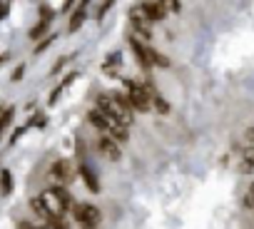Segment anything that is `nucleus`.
Wrapping results in <instances>:
<instances>
[{"instance_id": "1", "label": "nucleus", "mask_w": 254, "mask_h": 229, "mask_svg": "<svg viewBox=\"0 0 254 229\" xmlns=\"http://www.w3.org/2000/svg\"><path fill=\"white\" fill-rule=\"evenodd\" d=\"M97 110H102L107 117L117 120V122L125 125V127H130V125L135 122V112H132V107L127 105L125 95H120V92H112V95H97Z\"/></svg>"}, {"instance_id": "2", "label": "nucleus", "mask_w": 254, "mask_h": 229, "mask_svg": "<svg viewBox=\"0 0 254 229\" xmlns=\"http://www.w3.org/2000/svg\"><path fill=\"white\" fill-rule=\"evenodd\" d=\"M125 87H127V95H125V100H127V105L132 107V112L137 110V112H150L152 110V92H155V87L150 85V82H137V80H130V77H125Z\"/></svg>"}, {"instance_id": "3", "label": "nucleus", "mask_w": 254, "mask_h": 229, "mask_svg": "<svg viewBox=\"0 0 254 229\" xmlns=\"http://www.w3.org/2000/svg\"><path fill=\"white\" fill-rule=\"evenodd\" d=\"M72 214H75L77 224H82L85 229H95L102 219V214L95 204H72Z\"/></svg>"}, {"instance_id": "4", "label": "nucleus", "mask_w": 254, "mask_h": 229, "mask_svg": "<svg viewBox=\"0 0 254 229\" xmlns=\"http://www.w3.org/2000/svg\"><path fill=\"white\" fill-rule=\"evenodd\" d=\"M72 177H75V167H72L70 160H55L50 165V179H55L60 187L63 184H70Z\"/></svg>"}, {"instance_id": "5", "label": "nucleus", "mask_w": 254, "mask_h": 229, "mask_svg": "<svg viewBox=\"0 0 254 229\" xmlns=\"http://www.w3.org/2000/svg\"><path fill=\"white\" fill-rule=\"evenodd\" d=\"M97 152L105 157V160H110V162H117V160H122V150H120V142L117 140H112L110 135H100L97 137Z\"/></svg>"}, {"instance_id": "6", "label": "nucleus", "mask_w": 254, "mask_h": 229, "mask_svg": "<svg viewBox=\"0 0 254 229\" xmlns=\"http://www.w3.org/2000/svg\"><path fill=\"white\" fill-rule=\"evenodd\" d=\"M130 20H132V28L137 30V35H140V38H145V40H150V38H152V28H150L152 23L147 20V15L142 13V8H140V5L130 10Z\"/></svg>"}, {"instance_id": "7", "label": "nucleus", "mask_w": 254, "mask_h": 229, "mask_svg": "<svg viewBox=\"0 0 254 229\" xmlns=\"http://www.w3.org/2000/svg\"><path fill=\"white\" fill-rule=\"evenodd\" d=\"M40 199H43L45 209L50 212V217H63V214L67 212L65 202L60 199V194H58L55 189H48V192H43V194H40Z\"/></svg>"}, {"instance_id": "8", "label": "nucleus", "mask_w": 254, "mask_h": 229, "mask_svg": "<svg viewBox=\"0 0 254 229\" xmlns=\"http://www.w3.org/2000/svg\"><path fill=\"white\" fill-rule=\"evenodd\" d=\"M140 8H142V13L147 15V20H150V23H162V20H165V15H167V10L157 3V0H147V3H142Z\"/></svg>"}, {"instance_id": "9", "label": "nucleus", "mask_w": 254, "mask_h": 229, "mask_svg": "<svg viewBox=\"0 0 254 229\" xmlns=\"http://www.w3.org/2000/svg\"><path fill=\"white\" fill-rule=\"evenodd\" d=\"M130 48H132V53H135V57H137V62H140L142 67H152V65H150V53H147L150 48H147V45H142L137 38H130Z\"/></svg>"}, {"instance_id": "10", "label": "nucleus", "mask_w": 254, "mask_h": 229, "mask_svg": "<svg viewBox=\"0 0 254 229\" xmlns=\"http://www.w3.org/2000/svg\"><path fill=\"white\" fill-rule=\"evenodd\" d=\"M80 177H82V182H85V187L90 189V192H100V182H97V174L87 167V165H80Z\"/></svg>"}, {"instance_id": "11", "label": "nucleus", "mask_w": 254, "mask_h": 229, "mask_svg": "<svg viewBox=\"0 0 254 229\" xmlns=\"http://www.w3.org/2000/svg\"><path fill=\"white\" fill-rule=\"evenodd\" d=\"M50 20H53V10L43 8V20H40V23H38V25L30 30V38H33V40H38L40 35H45V30L50 28Z\"/></svg>"}, {"instance_id": "12", "label": "nucleus", "mask_w": 254, "mask_h": 229, "mask_svg": "<svg viewBox=\"0 0 254 229\" xmlns=\"http://www.w3.org/2000/svg\"><path fill=\"white\" fill-rule=\"evenodd\" d=\"M150 100H152V107H155L160 114H167V112H170V105H167V100H165V97H162L157 90L152 92V97H150Z\"/></svg>"}, {"instance_id": "13", "label": "nucleus", "mask_w": 254, "mask_h": 229, "mask_svg": "<svg viewBox=\"0 0 254 229\" xmlns=\"http://www.w3.org/2000/svg\"><path fill=\"white\" fill-rule=\"evenodd\" d=\"M0 189H3V194H10V189H13V174L8 170L0 172Z\"/></svg>"}, {"instance_id": "14", "label": "nucleus", "mask_w": 254, "mask_h": 229, "mask_svg": "<svg viewBox=\"0 0 254 229\" xmlns=\"http://www.w3.org/2000/svg\"><path fill=\"white\" fill-rule=\"evenodd\" d=\"M147 53H150V65H157V67H167V65H170V60H167L162 53H157V50H152V48H150Z\"/></svg>"}, {"instance_id": "15", "label": "nucleus", "mask_w": 254, "mask_h": 229, "mask_svg": "<svg viewBox=\"0 0 254 229\" xmlns=\"http://www.w3.org/2000/svg\"><path fill=\"white\" fill-rule=\"evenodd\" d=\"M30 209H33L35 214H40L43 219H48V217H50V212L45 209V204H43V199H40V197H33V199H30Z\"/></svg>"}, {"instance_id": "16", "label": "nucleus", "mask_w": 254, "mask_h": 229, "mask_svg": "<svg viewBox=\"0 0 254 229\" xmlns=\"http://www.w3.org/2000/svg\"><path fill=\"white\" fill-rule=\"evenodd\" d=\"M13 120V107H5V110H0V132H3Z\"/></svg>"}, {"instance_id": "17", "label": "nucleus", "mask_w": 254, "mask_h": 229, "mask_svg": "<svg viewBox=\"0 0 254 229\" xmlns=\"http://www.w3.org/2000/svg\"><path fill=\"white\" fill-rule=\"evenodd\" d=\"M82 20H85V8H80V10L72 15V20H70V33H75V30L82 25Z\"/></svg>"}, {"instance_id": "18", "label": "nucleus", "mask_w": 254, "mask_h": 229, "mask_svg": "<svg viewBox=\"0 0 254 229\" xmlns=\"http://www.w3.org/2000/svg\"><path fill=\"white\" fill-rule=\"evenodd\" d=\"M48 229H70L67 222H63V217H48Z\"/></svg>"}, {"instance_id": "19", "label": "nucleus", "mask_w": 254, "mask_h": 229, "mask_svg": "<svg viewBox=\"0 0 254 229\" xmlns=\"http://www.w3.org/2000/svg\"><path fill=\"white\" fill-rule=\"evenodd\" d=\"M157 3H160L167 13H177V10H180V0H157Z\"/></svg>"}, {"instance_id": "20", "label": "nucleus", "mask_w": 254, "mask_h": 229, "mask_svg": "<svg viewBox=\"0 0 254 229\" xmlns=\"http://www.w3.org/2000/svg\"><path fill=\"white\" fill-rule=\"evenodd\" d=\"M120 67V53H112L110 57H107V62H105V70H112V67Z\"/></svg>"}, {"instance_id": "21", "label": "nucleus", "mask_w": 254, "mask_h": 229, "mask_svg": "<svg viewBox=\"0 0 254 229\" xmlns=\"http://www.w3.org/2000/svg\"><path fill=\"white\" fill-rule=\"evenodd\" d=\"M48 125V117L45 114H35V117L30 120V127H45Z\"/></svg>"}, {"instance_id": "22", "label": "nucleus", "mask_w": 254, "mask_h": 229, "mask_svg": "<svg viewBox=\"0 0 254 229\" xmlns=\"http://www.w3.org/2000/svg\"><path fill=\"white\" fill-rule=\"evenodd\" d=\"M244 204H247L249 209H254V184L249 187V192H247V197H244Z\"/></svg>"}, {"instance_id": "23", "label": "nucleus", "mask_w": 254, "mask_h": 229, "mask_svg": "<svg viewBox=\"0 0 254 229\" xmlns=\"http://www.w3.org/2000/svg\"><path fill=\"white\" fill-rule=\"evenodd\" d=\"M110 8H112V0H105V3H102V8L97 10V20H100V18H105V13H107Z\"/></svg>"}, {"instance_id": "24", "label": "nucleus", "mask_w": 254, "mask_h": 229, "mask_svg": "<svg viewBox=\"0 0 254 229\" xmlns=\"http://www.w3.org/2000/svg\"><path fill=\"white\" fill-rule=\"evenodd\" d=\"M18 229H48V227H43V224H28V222H20V224H18Z\"/></svg>"}, {"instance_id": "25", "label": "nucleus", "mask_w": 254, "mask_h": 229, "mask_svg": "<svg viewBox=\"0 0 254 229\" xmlns=\"http://www.w3.org/2000/svg\"><path fill=\"white\" fill-rule=\"evenodd\" d=\"M53 40H55V38H45V40H43V43H40V45L35 48V53H43V50H45V48H48V45H50Z\"/></svg>"}, {"instance_id": "26", "label": "nucleus", "mask_w": 254, "mask_h": 229, "mask_svg": "<svg viewBox=\"0 0 254 229\" xmlns=\"http://www.w3.org/2000/svg\"><path fill=\"white\" fill-rule=\"evenodd\" d=\"M20 77H23V67H18V70H15V72H13V82H18V80H20Z\"/></svg>"}, {"instance_id": "27", "label": "nucleus", "mask_w": 254, "mask_h": 229, "mask_svg": "<svg viewBox=\"0 0 254 229\" xmlns=\"http://www.w3.org/2000/svg\"><path fill=\"white\" fill-rule=\"evenodd\" d=\"M247 140H249V142H254V125L247 130Z\"/></svg>"}, {"instance_id": "28", "label": "nucleus", "mask_w": 254, "mask_h": 229, "mask_svg": "<svg viewBox=\"0 0 254 229\" xmlns=\"http://www.w3.org/2000/svg\"><path fill=\"white\" fill-rule=\"evenodd\" d=\"M87 3H90V0H82V5H87Z\"/></svg>"}]
</instances>
